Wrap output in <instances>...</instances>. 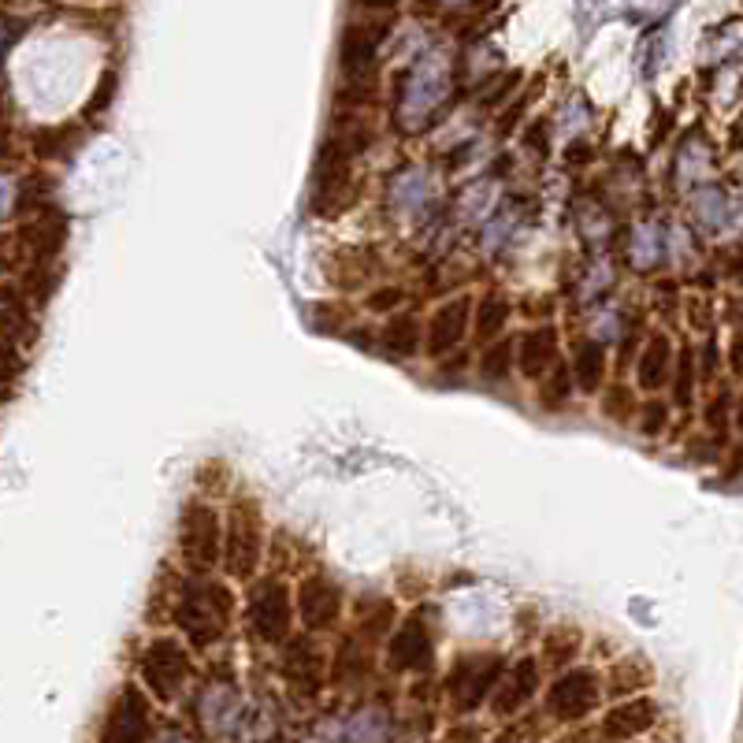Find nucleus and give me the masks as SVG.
Segmentation results:
<instances>
[{"label":"nucleus","instance_id":"nucleus-27","mask_svg":"<svg viewBox=\"0 0 743 743\" xmlns=\"http://www.w3.org/2000/svg\"><path fill=\"white\" fill-rule=\"evenodd\" d=\"M692 208H695V220H699L706 231H721L724 228L729 205H724V194L718 186H703L699 194L692 197Z\"/></svg>","mask_w":743,"mask_h":743},{"label":"nucleus","instance_id":"nucleus-21","mask_svg":"<svg viewBox=\"0 0 743 743\" xmlns=\"http://www.w3.org/2000/svg\"><path fill=\"white\" fill-rule=\"evenodd\" d=\"M320 655L309 647L305 640H294L287 647V658H283V677L290 681V687H294L297 695H313L320 692Z\"/></svg>","mask_w":743,"mask_h":743},{"label":"nucleus","instance_id":"nucleus-32","mask_svg":"<svg viewBox=\"0 0 743 743\" xmlns=\"http://www.w3.org/2000/svg\"><path fill=\"white\" fill-rule=\"evenodd\" d=\"M387 632H394V602L379 599L361 613V636L379 640V636H387Z\"/></svg>","mask_w":743,"mask_h":743},{"label":"nucleus","instance_id":"nucleus-28","mask_svg":"<svg viewBox=\"0 0 743 743\" xmlns=\"http://www.w3.org/2000/svg\"><path fill=\"white\" fill-rule=\"evenodd\" d=\"M695 383H699V365H695V353L681 350L677 353V365H673V402L687 410L695 398Z\"/></svg>","mask_w":743,"mask_h":743},{"label":"nucleus","instance_id":"nucleus-48","mask_svg":"<svg viewBox=\"0 0 743 743\" xmlns=\"http://www.w3.org/2000/svg\"><path fill=\"white\" fill-rule=\"evenodd\" d=\"M442 4H468V0H442Z\"/></svg>","mask_w":743,"mask_h":743},{"label":"nucleus","instance_id":"nucleus-7","mask_svg":"<svg viewBox=\"0 0 743 743\" xmlns=\"http://www.w3.org/2000/svg\"><path fill=\"white\" fill-rule=\"evenodd\" d=\"M599 703H602V677L587 666H576V669H569V673H561L547 692L550 718L561 724L584 721L587 714H595Z\"/></svg>","mask_w":743,"mask_h":743},{"label":"nucleus","instance_id":"nucleus-16","mask_svg":"<svg viewBox=\"0 0 743 743\" xmlns=\"http://www.w3.org/2000/svg\"><path fill=\"white\" fill-rule=\"evenodd\" d=\"M558 365V331L550 328H532L516 339V368L528 379H543Z\"/></svg>","mask_w":743,"mask_h":743},{"label":"nucleus","instance_id":"nucleus-44","mask_svg":"<svg viewBox=\"0 0 743 743\" xmlns=\"http://www.w3.org/2000/svg\"><path fill=\"white\" fill-rule=\"evenodd\" d=\"M729 365H732V372H740L743 376V328L732 334V346H729Z\"/></svg>","mask_w":743,"mask_h":743},{"label":"nucleus","instance_id":"nucleus-17","mask_svg":"<svg viewBox=\"0 0 743 743\" xmlns=\"http://www.w3.org/2000/svg\"><path fill=\"white\" fill-rule=\"evenodd\" d=\"M334 732H339V743H391L394 721L383 706L368 703L361 710H353L350 718L334 721Z\"/></svg>","mask_w":743,"mask_h":743},{"label":"nucleus","instance_id":"nucleus-37","mask_svg":"<svg viewBox=\"0 0 743 743\" xmlns=\"http://www.w3.org/2000/svg\"><path fill=\"white\" fill-rule=\"evenodd\" d=\"M602 416L613 424H629L636 416V398L629 387H613L610 394H602Z\"/></svg>","mask_w":743,"mask_h":743},{"label":"nucleus","instance_id":"nucleus-18","mask_svg":"<svg viewBox=\"0 0 743 743\" xmlns=\"http://www.w3.org/2000/svg\"><path fill=\"white\" fill-rule=\"evenodd\" d=\"M673 365H677V353H673L669 334H650L647 346H643V353H640V365H636L640 391H647V394L661 391V387L673 379Z\"/></svg>","mask_w":743,"mask_h":743},{"label":"nucleus","instance_id":"nucleus-42","mask_svg":"<svg viewBox=\"0 0 743 743\" xmlns=\"http://www.w3.org/2000/svg\"><path fill=\"white\" fill-rule=\"evenodd\" d=\"M687 320L695 324V328H710V313H706V302H699V297H692V302H687Z\"/></svg>","mask_w":743,"mask_h":743},{"label":"nucleus","instance_id":"nucleus-41","mask_svg":"<svg viewBox=\"0 0 743 743\" xmlns=\"http://www.w3.org/2000/svg\"><path fill=\"white\" fill-rule=\"evenodd\" d=\"M15 197H20V186H15L12 175H0V220L15 208Z\"/></svg>","mask_w":743,"mask_h":743},{"label":"nucleus","instance_id":"nucleus-30","mask_svg":"<svg viewBox=\"0 0 743 743\" xmlns=\"http://www.w3.org/2000/svg\"><path fill=\"white\" fill-rule=\"evenodd\" d=\"M513 342L510 339H498L491 342V346L484 350V357H479V376L491 379V383H498V379H506L513 372Z\"/></svg>","mask_w":743,"mask_h":743},{"label":"nucleus","instance_id":"nucleus-13","mask_svg":"<svg viewBox=\"0 0 743 743\" xmlns=\"http://www.w3.org/2000/svg\"><path fill=\"white\" fill-rule=\"evenodd\" d=\"M197 714H202L205 729L212 732V736H231V732H239L249 718L246 706L239 699V692H234L231 684H208L202 703H197Z\"/></svg>","mask_w":743,"mask_h":743},{"label":"nucleus","instance_id":"nucleus-33","mask_svg":"<svg viewBox=\"0 0 743 743\" xmlns=\"http://www.w3.org/2000/svg\"><path fill=\"white\" fill-rule=\"evenodd\" d=\"M491 205H495V186L491 183H476V186H468L465 194H461L458 212L465 216V220H487Z\"/></svg>","mask_w":743,"mask_h":743},{"label":"nucleus","instance_id":"nucleus-31","mask_svg":"<svg viewBox=\"0 0 743 743\" xmlns=\"http://www.w3.org/2000/svg\"><path fill=\"white\" fill-rule=\"evenodd\" d=\"M732 410H736V402H732V394L724 391V387H718V394L706 402V410H703V421H706V428H710L714 435V442H721L724 439V431H729V424H732Z\"/></svg>","mask_w":743,"mask_h":743},{"label":"nucleus","instance_id":"nucleus-38","mask_svg":"<svg viewBox=\"0 0 743 743\" xmlns=\"http://www.w3.org/2000/svg\"><path fill=\"white\" fill-rule=\"evenodd\" d=\"M621 339V313L613 309V305H602L599 313L592 316V342H613Z\"/></svg>","mask_w":743,"mask_h":743},{"label":"nucleus","instance_id":"nucleus-1","mask_svg":"<svg viewBox=\"0 0 743 743\" xmlns=\"http://www.w3.org/2000/svg\"><path fill=\"white\" fill-rule=\"evenodd\" d=\"M234 613L231 592L220 580L197 576L183 587V599L175 606V624L186 632V640L194 647H208L228 632V621Z\"/></svg>","mask_w":743,"mask_h":743},{"label":"nucleus","instance_id":"nucleus-24","mask_svg":"<svg viewBox=\"0 0 743 743\" xmlns=\"http://www.w3.org/2000/svg\"><path fill=\"white\" fill-rule=\"evenodd\" d=\"M421 334H424V328H421V320H416V316H410V313H398L391 324H387L383 328V346L394 353V357H413L416 350H421Z\"/></svg>","mask_w":743,"mask_h":743},{"label":"nucleus","instance_id":"nucleus-15","mask_svg":"<svg viewBox=\"0 0 743 743\" xmlns=\"http://www.w3.org/2000/svg\"><path fill=\"white\" fill-rule=\"evenodd\" d=\"M468 316H473V302H468V297H454V302L435 309L431 324H428V339H424V346H428L431 357H442V353L461 346V339L468 334Z\"/></svg>","mask_w":743,"mask_h":743},{"label":"nucleus","instance_id":"nucleus-14","mask_svg":"<svg viewBox=\"0 0 743 743\" xmlns=\"http://www.w3.org/2000/svg\"><path fill=\"white\" fill-rule=\"evenodd\" d=\"M539 692V661L536 658H521L513 661V669L506 673V681L495 687V714L498 718H513L524 706L536 699Z\"/></svg>","mask_w":743,"mask_h":743},{"label":"nucleus","instance_id":"nucleus-20","mask_svg":"<svg viewBox=\"0 0 743 743\" xmlns=\"http://www.w3.org/2000/svg\"><path fill=\"white\" fill-rule=\"evenodd\" d=\"M387 26L379 23H353L346 26V34H342V45H339V57H342V71H365L372 68V60H376L379 52V41H383Z\"/></svg>","mask_w":743,"mask_h":743},{"label":"nucleus","instance_id":"nucleus-36","mask_svg":"<svg viewBox=\"0 0 743 743\" xmlns=\"http://www.w3.org/2000/svg\"><path fill=\"white\" fill-rule=\"evenodd\" d=\"M647 681H650V673L640 666V661H618V666H613V677H610V692L629 695V692H640Z\"/></svg>","mask_w":743,"mask_h":743},{"label":"nucleus","instance_id":"nucleus-11","mask_svg":"<svg viewBox=\"0 0 743 743\" xmlns=\"http://www.w3.org/2000/svg\"><path fill=\"white\" fill-rule=\"evenodd\" d=\"M387 661H391L394 673H416L431 661V632L424 613H410L398 632L391 636V647H387Z\"/></svg>","mask_w":743,"mask_h":743},{"label":"nucleus","instance_id":"nucleus-45","mask_svg":"<svg viewBox=\"0 0 743 743\" xmlns=\"http://www.w3.org/2000/svg\"><path fill=\"white\" fill-rule=\"evenodd\" d=\"M157 743H194V740H190L186 732H179V729H165Z\"/></svg>","mask_w":743,"mask_h":743},{"label":"nucleus","instance_id":"nucleus-2","mask_svg":"<svg viewBox=\"0 0 743 743\" xmlns=\"http://www.w3.org/2000/svg\"><path fill=\"white\" fill-rule=\"evenodd\" d=\"M450 94V60L447 52H428L421 57V63L410 71L402 89V101H398V115H402L405 126L424 123L428 115L447 101Z\"/></svg>","mask_w":743,"mask_h":743},{"label":"nucleus","instance_id":"nucleus-25","mask_svg":"<svg viewBox=\"0 0 743 743\" xmlns=\"http://www.w3.org/2000/svg\"><path fill=\"white\" fill-rule=\"evenodd\" d=\"M513 316V305L498 294H487L484 302L476 305V339L479 342H498V334L506 331Z\"/></svg>","mask_w":743,"mask_h":743},{"label":"nucleus","instance_id":"nucleus-40","mask_svg":"<svg viewBox=\"0 0 743 743\" xmlns=\"http://www.w3.org/2000/svg\"><path fill=\"white\" fill-rule=\"evenodd\" d=\"M580 223H584L587 239H606V231H610V216L599 212V208H595V212H587Z\"/></svg>","mask_w":743,"mask_h":743},{"label":"nucleus","instance_id":"nucleus-46","mask_svg":"<svg viewBox=\"0 0 743 743\" xmlns=\"http://www.w3.org/2000/svg\"><path fill=\"white\" fill-rule=\"evenodd\" d=\"M361 8H376V12H387V8H394L398 0H357Z\"/></svg>","mask_w":743,"mask_h":743},{"label":"nucleus","instance_id":"nucleus-10","mask_svg":"<svg viewBox=\"0 0 743 743\" xmlns=\"http://www.w3.org/2000/svg\"><path fill=\"white\" fill-rule=\"evenodd\" d=\"M297 618L309 632H328L342 618V587L331 576H305L297 587Z\"/></svg>","mask_w":743,"mask_h":743},{"label":"nucleus","instance_id":"nucleus-4","mask_svg":"<svg viewBox=\"0 0 743 743\" xmlns=\"http://www.w3.org/2000/svg\"><path fill=\"white\" fill-rule=\"evenodd\" d=\"M260 550H265V521H260L257 502H239L228 516V532H223V565L231 576H253L260 565Z\"/></svg>","mask_w":743,"mask_h":743},{"label":"nucleus","instance_id":"nucleus-12","mask_svg":"<svg viewBox=\"0 0 743 743\" xmlns=\"http://www.w3.org/2000/svg\"><path fill=\"white\" fill-rule=\"evenodd\" d=\"M658 721V706L655 699H647V695H632V699H624L618 706H610L606 710V718L599 724V736L606 743H629L643 736V732H650Z\"/></svg>","mask_w":743,"mask_h":743},{"label":"nucleus","instance_id":"nucleus-8","mask_svg":"<svg viewBox=\"0 0 743 743\" xmlns=\"http://www.w3.org/2000/svg\"><path fill=\"white\" fill-rule=\"evenodd\" d=\"M153 736V710H149V695L142 687L126 684L120 687V695L108 706L105 721H101V743H149Z\"/></svg>","mask_w":743,"mask_h":743},{"label":"nucleus","instance_id":"nucleus-5","mask_svg":"<svg viewBox=\"0 0 743 743\" xmlns=\"http://www.w3.org/2000/svg\"><path fill=\"white\" fill-rule=\"evenodd\" d=\"M502 658L498 655H461L447 677V692L458 714H473L484 706L487 695H495V687L502 684Z\"/></svg>","mask_w":743,"mask_h":743},{"label":"nucleus","instance_id":"nucleus-19","mask_svg":"<svg viewBox=\"0 0 743 743\" xmlns=\"http://www.w3.org/2000/svg\"><path fill=\"white\" fill-rule=\"evenodd\" d=\"M435 197V179L428 168H405L391 183V208L405 220L421 216Z\"/></svg>","mask_w":743,"mask_h":743},{"label":"nucleus","instance_id":"nucleus-26","mask_svg":"<svg viewBox=\"0 0 743 743\" xmlns=\"http://www.w3.org/2000/svg\"><path fill=\"white\" fill-rule=\"evenodd\" d=\"M569 394H573V368L558 361V365L539 379V405L555 413L569 402Z\"/></svg>","mask_w":743,"mask_h":743},{"label":"nucleus","instance_id":"nucleus-23","mask_svg":"<svg viewBox=\"0 0 743 743\" xmlns=\"http://www.w3.org/2000/svg\"><path fill=\"white\" fill-rule=\"evenodd\" d=\"M661 253H666V246H661V231L655 223H636L629 234V265L640 271H650L661 260Z\"/></svg>","mask_w":743,"mask_h":743},{"label":"nucleus","instance_id":"nucleus-43","mask_svg":"<svg viewBox=\"0 0 743 743\" xmlns=\"http://www.w3.org/2000/svg\"><path fill=\"white\" fill-rule=\"evenodd\" d=\"M714 376H718V346H714V339H710L703 350V379H714Z\"/></svg>","mask_w":743,"mask_h":743},{"label":"nucleus","instance_id":"nucleus-34","mask_svg":"<svg viewBox=\"0 0 743 743\" xmlns=\"http://www.w3.org/2000/svg\"><path fill=\"white\" fill-rule=\"evenodd\" d=\"M706 149L699 142H687L681 149V157H677V179L687 186V183H699V179L706 175V168H710V160H703Z\"/></svg>","mask_w":743,"mask_h":743},{"label":"nucleus","instance_id":"nucleus-6","mask_svg":"<svg viewBox=\"0 0 743 743\" xmlns=\"http://www.w3.org/2000/svg\"><path fill=\"white\" fill-rule=\"evenodd\" d=\"M142 681L160 703H171L190 681V655L179 640L160 636L142 650Z\"/></svg>","mask_w":743,"mask_h":743},{"label":"nucleus","instance_id":"nucleus-35","mask_svg":"<svg viewBox=\"0 0 743 743\" xmlns=\"http://www.w3.org/2000/svg\"><path fill=\"white\" fill-rule=\"evenodd\" d=\"M669 416H673V413H669V405L661 402V398H647V402L636 410V428L647 435V439H655V435L666 431Z\"/></svg>","mask_w":743,"mask_h":743},{"label":"nucleus","instance_id":"nucleus-29","mask_svg":"<svg viewBox=\"0 0 743 743\" xmlns=\"http://www.w3.org/2000/svg\"><path fill=\"white\" fill-rule=\"evenodd\" d=\"M580 655V632L576 629H555L543 640V661L547 666H569Z\"/></svg>","mask_w":743,"mask_h":743},{"label":"nucleus","instance_id":"nucleus-39","mask_svg":"<svg viewBox=\"0 0 743 743\" xmlns=\"http://www.w3.org/2000/svg\"><path fill=\"white\" fill-rule=\"evenodd\" d=\"M402 290L398 287H383V290H376V294H368V309H376V313H387V309H394V305H402Z\"/></svg>","mask_w":743,"mask_h":743},{"label":"nucleus","instance_id":"nucleus-47","mask_svg":"<svg viewBox=\"0 0 743 743\" xmlns=\"http://www.w3.org/2000/svg\"><path fill=\"white\" fill-rule=\"evenodd\" d=\"M732 424H736V431L743 435V394L736 398V410H732Z\"/></svg>","mask_w":743,"mask_h":743},{"label":"nucleus","instance_id":"nucleus-3","mask_svg":"<svg viewBox=\"0 0 743 743\" xmlns=\"http://www.w3.org/2000/svg\"><path fill=\"white\" fill-rule=\"evenodd\" d=\"M179 550L194 569H216L223 558V521L216 506L208 502H186L183 516H179Z\"/></svg>","mask_w":743,"mask_h":743},{"label":"nucleus","instance_id":"nucleus-22","mask_svg":"<svg viewBox=\"0 0 743 743\" xmlns=\"http://www.w3.org/2000/svg\"><path fill=\"white\" fill-rule=\"evenodd\" d=\"M573 379L576 387L584 394H595L602 387L606 379V350L599 346V342H580L576 353H573Z\"/></svg>","mask_w":743,"mask_h":743},{"label":"nucleus","instance_id":"nucleus-9","mask_svg":"<svg viewBox=\"0 0 743 743\" xmlns=\"http://www.w3.org/2000/svg\"><path fill=\"white\" fill-rule=\"evenodd\" d=\"M290 621H294V602L283 580H265L253 587L249 595V629L265 643H283L290 636Z\"/></svg>","mask_w":743,"mask_h":743}]
</instances>
